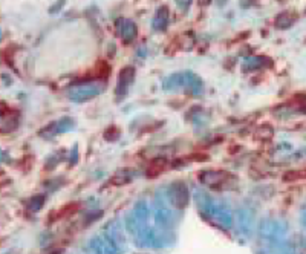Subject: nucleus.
Instances as JSON below:
<instances>
[{"instance_id": "nucleus-2", "label": "nucleus", "mask_w": 306, "mask_h": 254, "mask_svg": "<svg viewBox=\"0 0 306 254\" xmlns=\"http://www.w3.org/2000/svg\"><path fill=\"white\" fill-rule=\"evenodd\" d=\"M167 25H169V10L167 7H160L153 16V20H151V28L153 31H157V33H163V31L167 29Z\"/></svg>"}, {"instance_id": "nucleus-6", "label": "nucleus", "mask_w": 306, "mask_h": 254, "mask_svg": "<svg viewBox=\"0 0 306 254\" xmlns=\"http://www.w3.org/2000/svg\"><path fill=\"white\" fill-rule=\"evenodd\" d=\"M63 5H65V0H58V4H57V5H54V7H52V8L49 10V13H51V14H54V13H58V11L61 10V7H63Z\"/></svg>"}, {"instance_id": "nucleus-3", "label": "nucleus", "mask_w": 306, "mask_h": 254, "mask_svg": "<svg viewBox=\"0 0 306 254\" xmlns=\"http://www.w3.org/2000/svg\"><path fill=\"white\" fill-rule=\"evenodd\" d=\"M295 16L292 13H280L275 19V26L280 28V29H285V28H289L294 22H295Z\"/></svg>"}, {"instance_id": "nucleus-5", "label": "nucleus", "mask_w": 306, "mask_h": 254, "mask_svg": "<svg viewBox=\"0 0 306 254\" xmlns=\"http://www.w3.org/2000/svg\"><path fill=\"white\" fill-rule=\"evenodd\" d=\"M192 2H193V0H176V5H178V8L181 11H187L189 7L192 5Z\"/></svg>"}, {"instance_id": "nucleus-4", "label": "nucleus", "mask_w": 306, "mask_h": 254, "mask_svg": "<svg viewBox=\"0 0 306 254\" xmlns=\"http://www.w3.org/2000/svg\"><path fill=\"white\" fill-rule=\"evenodd\" d=\"M263 61H265L263 57H248V58H245V61H243V68H251V69H254V68L262 66Z\"/></svg>"}, {"instance_id": "nucleus-1", "label": "nucleus", "mask_w": 306, "mask_h": 254, "mask_svg": "<svg viewBox=\"0 0 306 254\" xmlns=\"http://www.w3.org/2000/svg\"><path fill=\"white\" fill-rule=\"evenodd\" d=\"M116 26H118V33H119L122 40H124V42L135 40V37L138 34V28H136V23L133 20H130V19H118Z\"/></svg>"}, {"instance_id": "nucleus-7", "label": "nucleus", "mask_w": 306, "mask_h": 254, "mask_svg": "<svg viewBox=\"0 0 306 254\" xmlns=\"http://www.w3.org/2000/svg\"><path fill=\"white\" fill-rule=\"evenodd\" d=\"M2 34H4V33H2V28H0V39H2Z\"/></svg>"}]
</instances>
